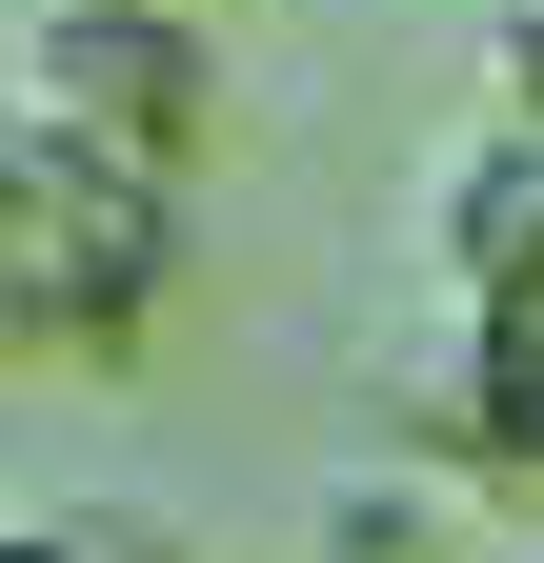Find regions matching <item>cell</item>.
Wrapping results in <instances>:
<instances>
[{
    "label": "cell",
    "mask_w": 544,
    "mask_h": 563,
    "mask_svg": "<svg viewBox=\"0 0 544 563\" xmlns=\"http://www.w3.org/2000/svg\"><path fill=\"white\" fill-rule=\"evenodd\" d=\"M0 563H182V543H162L142 504H41L21 543H0Z\"/></svg>",
    "instance_id": "cell-5"
},
{
    "label": "cell",
    "mask_w": 544,
    "mask_h": 563,
    "mask_svg": "<svg viewBox=\"0 0 544 563\" xmlns=\"http://www.w3.org/2000/svg\"><path fill=\"white\" fill-rule=\"evenodd\" d=\"M182 302V201L121 181L101 141L21 121V162H0V342H21L41 383H121Z\"/></svg>",
    "instance_id": "cell-1"
},
{
    "label": "cell",
    "mask_w": 544,
    "mask_h": 563,
    "mask_svg": "<svg viewBox=\"0 0 544 563\" xmlns=\"http://www.w3.org/2000/svg\"><path fill=\"white\" fill-rule=\"evenodd\" d=\"M323 563H444V504L424 483H344L323 504Z\"/></svg>",
    "instance_id": "cell-4"
},
{
    "label": "cell",
    "mask_w": 544,
    "mask_h": 563,
    "mask_svg": "<svg viewBox=\"0 0 544 563\" xmlns=\"http://www.w3.org/2000/svg\"><path fill=\"white\" fill-rule=\"evenodd\" d=\"M444 262H464V302H485V342H524V363H544V141H485V162H464Z\"/></svg>",
    "instance_id": "cell-3"
},
{
    "label": "cell",
    "mask_w": 544,
    "mask_h": 563,
    "mask_svg": "<svg viewBox=\"0 0 544 563\" xmlns=\"http://www.w3.org/2000/svg\"><path fill=\"white\" fill-rule=\"evenodd\" d=\"M504 141H544V0L504 21Z\"/></svg>",
    "instance_id": "cell-6"
},
{
    "label": "cell",
    "mask_w": 544,
    "mask_h": 563,
    "mask_svg": "<svg viewBox=\"0 0 544 563\" xmlns=\"http://www.w3.org/2000/svg\"><path fill=\"white\" fill-rule=\"evenodd\" d=\"M21 121L61 141H101L121 181H202L222 162V41L182 21V0H41V41H21Z\"/></svg>",
    "instance_id": "cell-2"
}]
</instances>
